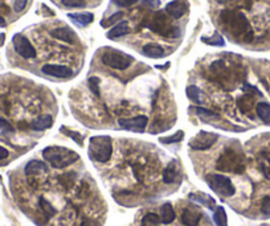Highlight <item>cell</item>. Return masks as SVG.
I'll return each instance as SVG.
<instances>
[{"mask_svg":"<svg viewBox=\"0 0 270 226\" xmlns=\"http://www.w3.org/2000/svg\"><path fill=\"white\" fill-rule=\"evenodd\" d=\"M220 20L229 36H233L237 40H242L244 43H250L253 40V30L250 29L249 22L242 13L224 11L220 15Z\"/></svg>","mask_w":270,"mask_h":226,"instance_id":"obj_1","label":"cell"},{"mask_svg":"<svg viewBox=\"0 0 270 226\" xmlns=\"http://www.w3.org/2000/svg\"><path fill=\"white\" fill-rule=\"evenodd\" d=\"M42 156L53 168H57V170L67 168L73 163H76L80 158L77 152L67 147H60V145H52V147L44 148Z\"/></svg>","mask_w":270,"mask_h":226,"instance_id":"obj_2","label":"cell"},{"mask_svg":"<svg viewBox=\"0 0 270 226\" xmlns=\"http://www.w3.org/2000/svg\"><path fill=\"white\" fill-rule=\"evenodd\" d=\"M113 154V141L111 138L106 135L90 138L89 141V156L92 160L98 163L109 162Z\"/></svg>","mask_w":270,"mask_h":226,"instance_id":"obj_3","label":"cell"},{"mask_svg":"<svg viewBox=\"0 0 270 226\" xmlns=\"http://www.w3.org/2000/svg\"><path fill=\"white\" fill-rule=\"evenodd\" d=\"M216 168L219 171L224 172H235V173H242L245 170L244 156L235 149H225L216 163Z\"/></svg>","mask_w":270,"mask_h":226,"instance_id":"obj_4","label":"cell"},{"mask_svg":"<svg viewBox=\"0 0 270 226\" xmlns=\"http://www.w3.org/2000/svg\"><path fill=\"white\" fill-rule=\"evenodd\" d=\"M101 61L109 68L117 69V70H125L134 62V58L130 55H126L121 51L115 49H107L101 56Z\"/></svg>","mask_w":270,"mask_h":226,"instance_id":"obj_5","label":"cell"},{"mask_svg":"<svg viewBox=\"0 0 270 226\" xmlns=\"http://www.w3.org/2000/svg\"><path fill=\"white\" fill-rule=\"evenodd\" d=\"M205 180H207L208 187L211 188L213 192L220 195V196L231 197L236 192L235 185H233L231 179H228L227 176L212 173V175L205 176Z\"/></svg>","mask_w":270,"mask_h":226,"instance_id":"obj_6","label":"cell"},{"mask_svg":"<svg viewBox=\"0 0 270 226\" xmlns=\"http://www.w3.org/2000/svg\"><path fill=\"white\" fill-rule=\"evenodd\" d=\"M219 137L213 133H207V131H199L192 139L190 141V147L196 151H204V149L211 148L212 145L217 141Z\"/></svg>","mask_w":270,"mask_h":226,"instance_id":"obj_7","label":"cell"},{"mask_svg":"<svg viewBox=\"0 0 270 226\" xmlns=\"http://www.w3.org/2000/svg\"><path fill=\"white\" fill-rule=\"evenodd\" d=\"M12 44L15 51L23 58H34L36 57V49L30 43V40L24 37L23 34H15L12 39Z\"/></svg>","mask_w":270,"mask_h":226,"instance_id":"obj_8","label":"cell"},{"mask_svg":"<svg viewBox=\"0 0 270 226\" xmlns=\"http://www.w3.org/2000/svg\"><path fill=\"white\" fill-rule=\"evenodd\" d=\"M147 116L144 115L118 120V123L121 127L126 128V130H130V131H143V128L147 126Z\"/></svg>","mask_w":270,"mask_h":226,"instance_id":"obj_9","label":"cell"},{"mask_svg":"<svg viewBox=\"0 0 270 226\" xmlns=\"http://www.w3.org/2000/svg\"><path fill=\"white\" fill-rule=\"evenodd\" d=\"M42 73L47 74V76H52V77L57 78H68L72 77L73 70L68 66H64V65H44L42 66Z\"/></svg>","mask_w":270,"mask_h":226,"instance_id":"obj_10","label":"cell"},{"mask_svg":"<svg viewBox=\"0 0 270 226\" xmlns=\"http://www.w3.org/2000/svg\"><path fill=\"white\" fill-rule=\"evenodd\" d=\"M202 217V213L199 209L190 206L182 212V222L186 226H198L200 220Z\"/></svg>","mask_w":270,"mask_h":226,"instance_id":"obj_11","label":"cell"},{"mask_svg":"<svg viewBox=\"0 0 270 226\" xmlns=\"http://www.w3.org/2000/svg\"><path fill=\"white\" fill-rule=\"evenodd\" d=\"M51 34L55 37V39L60 40V41H64V43L74 44L77 41L76 33H74L70 28H68V27L56 28V29L52 30Z\"/></svg>","mask_w":270,"mask_h":226,"instance_id":"obj_12","label":"cell"},{"mask_svg":"<svg viewBox=\"0 0 270 226\" xmlns=\"http://www.w3.org/2000/svg\"><path fill=\"white\" fill-rule=\"evenodd\" d=\"M166 12L169 13L171 17H173V19H180L187 12V5L182 3V1L175 0V1H171V3L166 5Z\"/></svg>","mask_w":270,"mask_h":226,"instance_id":"obj_13","label":"cell"},{"mask_svg":"<svg viewBox=\"0 0 270 226\" xmlns=\"http://www.w3.org/2000/svg\"><path fill=\"white\" fill-rule=\"evenodd\" d=\"M68 17L72 20L74 24H77V26L80 27H86L89 26L90 23L94 20V16L93 13L90 12H84V13H69L68 15Z\"/></svg>","mask_w":270,"mask_h":226,"instance_id":"obj_14","label":"cell"},{"mask_svg":"<svg viewBox=\"0 0 270 226\" xmlns=\"http://www.w3.org/2000/svg\"><path fill=\"white\" fill-rule=\"evenodd\" d=\"M190 200L195 201V202H198V204L204 205V206H207V208H209V209H213L216 204L215 198H212L211 196H208V195H205V193H202V192L191 193Z\"/></svg>","mask_w":270,"mask_h":226,"instance_id":"obj_15","label":"cell"},{"mask_svg":"<svg viewBox=\"0 0 270 226\" xmlns=\"http://www.w3.org/2000/svg\"><path fill=\"white\" fill-rule=\"evenodd\" d=\"M129 32H130L129 24H127L126 22H121L119 24H117L114 28H111V29L107 32V39L110 40L118 39V37H122V36L127 34Z\"/></svg>","mask_w":270,"mask_h":226,"instance_id":"obj_16","label":"cell"},{"mask_svg":"<svg viewBox=\"0 0 270 226\" xmlns=\"http://www.w3.org/2000/svg\"><path fill=\"white\" fill-rule=\"evenodd\" d=\"M48 171V166L44 162H38V160H32L26 166V173L28 176L38 175L42 172Z\"/></svg>","mask_w":270,"mask_h":226,"instance_id":"obj_17","label":"cell"},{"mask_svg":"<svg viewBox=\"0 0 270 226\" xmlns=\"http://www.w3.org/2000/svg\"><path fill=\"white\" fill-rule=\"evenodd\" d=\"M177 179V163L176 160H172L169 166L166 167L165 172H163V181L166 184L175 183Z\"/></svg>","mask_w":270,"mask_h":226,"instance_id":"obj_18","label":"cell"},{"mask_svg":"<svg viewBox=\"0 0 270 226\" xmlns=\"http://www.w3.org/2000/svg\"><path fill=\"white\" fill-rule=\"evenodd\" d=\"M53 124V118L52 115H41L36 118V119L31 123L32 128L36 131H42V130H47V128L52 127Z\"/></svg>","mask_w":270,"mask_h":226,"instance_id":"obj_19","label":"cell"},{"mask_svg":"<svg viewBox=\"0 0 270 226\" xmlns=\"http://www.w3.org/2000/svg\"><path fill=\"white\" fill-rule=\"evenodd\" d=\"M143 53L150 58H162L165 56V49L158 44H147L143 47Z\"/></svg>","mask_w":270,"mask_h":226,"instance_id":"obj_20","label":"cell"},{"mask_svg":"<svg viewBox=\"0 0 270 226\" xmlns=\"http://www.w3.org/2000/svg\"><path fill=\"white\" fill-rule=\"evenodd\" d=\"M258 164L261 168V172L264 173L266 179L270 180V152L269 151H262L258 159Z\"/></svg>","mask_w":270,"mask_h":226,"instance_id":"obj_21","label":"cell"},{"mask_svg":"<svg viewBox=\"0 0 270 226\" xmlns=\"http://www.w3.org/2000/svg\"><path fill=\"white\" fill-rule=\"evenodd\" d=\"M175 220V212H173V208L171 204H163L161 208V221L166 225H169L171 222H173Z\"/></svg>","mask_w":270,"mask_h":226,"instance_id":"obj_22","label":"cell"},{"mask_svg":"<svg viewBox=\"0 0 270 226\" xmlns=\"http://www.w3.org/2000/svg\"><path fill=\"white\" fill-rule=\"evenodd\" d=\"M186 93L191 101H194V102H196V103L204 102V93H202V90L199 89L198 86H195V85L188 86L186 90Z\"/></svg>","mask_w":270,"mask_h":226,"instance_id":"obj_23","label":"cell"},{"mask_svg":"<svg viewBox=\"0 0 270 226\" xmlns=\"http://www.w3.org/2000/svg\"><path fill=\"white\" fill-rule=\"evenodd\" d=\"M257 115L261 118L265 123L270 124V105L266 102H260L256 106Z\"/></svg>","mask_w":270,"mask_h":226,"instance_id":"obj_24","label":"cell"},{"mask_svg":"<svg viewBox=\"0 0 270 226\" xmlns=\"http://www.w3.org/2000/svg\"><path fill=\"white\" fill-rule=\"evenodd\" d=\"M253 102H254L253 94H246L245 97H242V98H240L238 101H237V105H238V109H240L242 113H248L249 110H252Z\"/></svg>","mask_w":270,"mask_h":226,"instance_id":"obj_25","label":"cell"},{"mask_svg":"<svg viewBox=\"0 0 270 226\" xmlns=\"http://www.w3.org/2000/svg\"><path fill=\"white\" fill-rule=\"evenodd\" d=\"M213 220H215L217 226H228V217L225 213V209L223 206H217L213 214Z\"/></svg>","mask_w":270,"mask_h":226,"instance_id":"obj_26","label":"cell"},{"mask_svg":"<svg viewBox=\"0 0 270 226\" xmlns=\"http://www.w3.org/2000/svg\"><path fill=\"white\" fill-rule=\"evenodd\" d=\"M161 217L155 213H148L142 218V226H159Z\"/></svg>","mask_w":270,"mask_h":226,"instance_id":"obj_27","label":"cell"},{"mask_svg":"<svg viewBox=\"0 0 270 226\" xmlns=\"http://www.w3.org/2000/svg\"><path fill=\"white\" fill-rule=\"evenodd\" d=\"M202 43L208 44V45H213V47H224V45H225V41H224L223 36L219 33H215L213 34V37H209V39L202 37Z\"/></svg>","mask_w":270,"mask_h":226,"instance_id":"obj_28","label":"cell"},{"mask_svg":"<svg viewBox=\"0 0 270 226\" xmlns=\"http://www.w3.org/2000/svg\"><path fill=\"white\" fill-rule=\"evenodd\" d=\"M183 138H184V133L183 131H177L171 137H166V138H161L159 141L163 144H172V143H177V141H183Z\"/></svg>","mask_w":270,"mask_h":226,"instance_id":"obj_29","label":"cell"},{"mask_svg":"<svg viewBox=\"0 0 270 226\" xmlns=\"http://www.w3.org/2000/svg\"><path fill=\"white\" fill-rule=\"evenodd\" d=\"M122 17H123V12H117L114 13V15H111L110 17H107V19H105V20H102L101 26L103 27V28L111 27L113 24H115V23H118Z\"/></svg>","mask_w":270,"mask_h":226,"instance_id":"obj_30","label":"cell"},{"mask_svg":"<svg viewBox=\"0 0 270 226\" xmlns=\"http://www.w3.org/2000/svg\"><path fill=\"white\" fill-rule=\"evenodd\" d=\"M65 135H68V137H70L73 139V141H76L78 145H82L84 144V141H82V135H81L80 133H76V131H69L68 128L63 127V130H61Z\"/></svg>","mask_w":270,"mask_h":226,"instance_id":"obj_31","label":"cell"},{"mask_svg":"<svg viewBox=\"0 0 270 226\" xmlns=\"http://www.w3.org/2000/svg\"><path fill=\"white\" fill-rule=\"evenodd\" d=\"M61 3L65 7H69V8H81V7L86 5L85 0H61Z\"/></svg>","mask_w":270,"mask_h":226,"instance_id":"obj_32","label":"cell"},{"mask_svg":"<svg viewBox=\"0 0 270 226\" xmlns=\"http://www.w3.org/2000/svg\"><path fill=\"white\" fill-rule=\"evenodd\" d=\"M100 84L101 81L98 77H92L89 80V87L92 90V93L96 94L97 97H100Z\"/></svg>","mask_w":270,"mask_h":226,"instance_id":"obj_33","label":"cell"},{"mask_svg":"<svg viewBox=\"0 0 270 226\" xmlns=\"http://www.w3.org/2000/svg\"><path fill=\"white\" fill-rule=\"evenodd\" d=\"M196 114L200 116H208V118H215V119H217L219 118V114H216V113H213V111L211 110H207V109H204V107H196Z\"/></svg>","mask_w":270,"mask_h":226,"instance_id":"obj_34","label":"cell"},{"mask_svg":"<svg viewBox=\"0 0 270 226\" xmlns=\"http://www.w3.org/2000/svg\"><path fill=\"white\" fill-rule=\"evenodd\" d=\"M40 205H41L42 210H44V212H45L48 216H53V214L56 213L55 208H53V206H52V205L49 204L48 201L44 200V198H40Z\"/></svg>","mask_w":270,"mask_h":226,"instance_id":"obj_35","label":"cell"},{"mask_svg":"<svg viewBox=\"0 0 270 226\" xmlns=\"http://www.w3.org/2000/svg\"><path fill=\"white\" fill-rule=\"evenodd\" d=\"M261 212L265 216H270V197L266 196L264 197V200H262L261 204Z\"/></svg>","mask_w":270,"mask_h":226,"instance_id":"obj_36","label":"cell"},{"mask_svg":"<svg viewBox=\"0 0 270 226\" xmlns=\"http://www.w3.org/2000/svg\"><path fill=\"white\" fill-rule=\"evenodd\" d=\"M27 3H28V0H15L13 9H15L16 12H21V11H24V8L27 7Z\"/></svg>","mask_w":270,"mask_h":226,"instance_id":"obj_37","label":"cell"},{"mask_svg":"<svg viewBox=\"0 0 270 226\" xmlns=\"http://www.w3.org/2000/svg\"><path fill=\"white\" fill-rule=\"evenodd\" d=\"M0 130L4 131V133H13V127L3 118H0Z\"/></svg>","mask_w":270,"mask_h":226,"instance_id":"obj_38","label":"cell"},{"mask_svg":"<svg viewBox=\"0 0 270 226\" xmlns=\"http://www.w3.org/2000/svg\"><path fill=\"white\" fill-rule=\"evenodd\" d=\"M138 0H113V3L118 7H130V5L135 4Z\"/></svg>","mask_w":270,"mask_h":226,"instance_id":"obj_39","label":"cell"},{"mask_svg":"<svg viewBox=\"0 0 270 226\" xmlns=\"http://www.w3.org/2000/svg\"><path fill=\"white\" fill-rule=\"evenodd\" d=\"M244 90L246 91V93H249V94H253V95H261V93L258 91L254 86H250L248 85V84H245L244 85Z\"/></svg>","mask_w":270,"mask_h":226,"instance_id":"obj_40","label":"cell"},{"mask_svg":"<svg viewBox=\"0 0 270 226\" xmlns=\"http://www.w3.org/2000/svg\"><path fill=\"white\" fill-rule=\"evenodd\" d=\"M143 3L146 5H148V7H151V8H155V7H158L159 5V0H143Z\"/></svg>","mask_w":270,"mask_h":226,"instance_id":"obj_41","label":"cell"},{"mask_svg":"<svg viewBox=\"0 0 270 226\" xmlns=\"http://www.w3.org/2000/svg\"><path fill=\"white\" fill-rule=\"evenodd\" d=\"M5 158H8V151H7L4 147L0 145V160H3V159Z\"/></svg>","mask_w":270,"mask_h":226,"instance_id":"obj_42","label":"cell"},{"mask_svg":"<svg viewBox=\"0 0 270 226\" xmlns=\"http://www.w3.org/2000/svg\"><path fill=\"white\" fill-rule=\"evenodd\" d=\"M4 40H5L4 33H0V47H1L3 44H4Z\"/></svg>","mask_w":270,"mask_h":226,"instance_id":"obj_43","label":"cell"},{"mask_svg":"<svg viewBox=\"0 0 270 226\" xmlns=\"http://www.w3.org/2000/svg\"><path fill=\"white\" fill-rule=\"evenodd\" d=\"M5 26V20L3 19V17L0 16V27H4Z\"/></svg>","mask_w":270,"mask_h":226,"instance_id":"obj_44","label":"cell"},{"mask_svg":"<svg viewBox=\"0 0 270 226\" xmlns=\"http://www.w3.org/2000/svg\"><path fill=\"white\" fill-rule=\"evenodd\" d=\"M217 3H220V4H224V3H227V1H229V0H216Z\"/></svg>","mask_w":270,"mask_h":226,"instance_id":"obj_45","label":"cell"},{"mask_svg":"<svg viewBox=\"0 0 270 226\" xmlns=\"http://www.w3.org/2000/svg\"><path fill=\"white\" fill-rule=\"evenodd\" d=\"M260 226H270V225H268V224H262V225H260Z\"/></svg>","mask_w":270,"mask_h":226,"instance_id":"obj_46","label":"cell"}]
</instances>
